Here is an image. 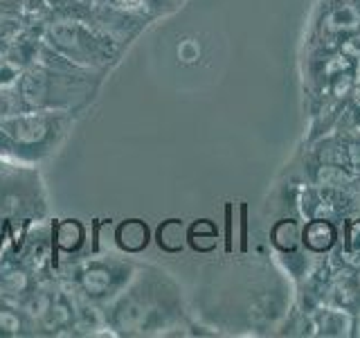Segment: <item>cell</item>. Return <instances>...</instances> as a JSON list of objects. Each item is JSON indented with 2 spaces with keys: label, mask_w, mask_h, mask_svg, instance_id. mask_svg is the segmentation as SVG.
I'll return each mask as SVG.
<instances>
[{
  "label": "cell",
  "mask_w": 360,
  "mask_h": 338,
  "mask_svg": "<svg viewBox=\"0 0 360 338\" xmlns=\"http://www.w3.org/2000/svg\"><path fill=\"white\" fill-rule=\"evenodd\" d=\"M120 246L127 248V251H142V248L149 244V228L142 221H127L122 223V228L117 232Z\"/></svg>",
  "instance_id": "7"
},
{
  "label": "cell",
  "mask_w": 360,
  "mask_h": 338,
  "mask_svg": "<svg viewBox=\"0 0 360 338\" xmlns=\"http://www.w3.org/2000/svg\"><path fill=\"white\" fill-rule=\"evenodd\" d=\"M354 282H356V287H358V291H360V268L356 270V277H354Z\"/></svg>",
  "instance_id": "10"
},
{
  "label": "cell",
  "mask_w": 360,
  "mask_h": 338,
  "mask_svg": "<svg viewBox=\"0 0 360 338\" xmlns=\"http://www.w3.org/2000/svg\"><path fill=\"white\" fill-rule=\"evenodd\" d=\"M315 325L326 336H347L349 330H354V315H349L347 309H322L315 315Z\"/></svg>",
  "instance_id": "4"
},
{
  "label": "cell",
  "mask_w": 360,
  "mask_h": 338,
  "mask_svg": "<svg viewBox=\"0 0 360 338\" xmlns=\"http://www.w3.org/2000/svg\"><path fill=\"white\" fill-rule=\"evenodd\" d=\"M187 239L191 244V248L198 253H210L217 248L219 242V232H217V225H214L210 219H200L196 221L191 228L187 230Z\"/></svg>",
  "instance_id": "5"
},
{
  "label": "cell",
  "mask_w": 360,
  "mask_h": 338,
  "mask_svg": "<svg viewBox=\"0 0 360 338\" xmlns=\"http://www.w3.org/2000/svg\"><path fill=\"white\" fill-rule=\"evenodd\" d=\"M342 251L347 257H360V219H347L345 221Z\"/></svg>",
  "instance_id": "8"
},
{
  "label": "cell",
  "mask_w": 360,
  "mask_h": 338,
  "mask_svg": "<svg viewBox=\"0 0 360 338\" xmlns=\"http://www.w3.org/2000/svg\"><path fill=\"white\" fill-rule=\"evenodd\" d=\"M185 239H187V230L180 219H169L160 223V228H158V246L167 253H178L185 246Z\"/></svg>",
  "instance_id": "6"
},
{
  "label": "cell",
  "mask_w": 360,
  "mask_h": 338,
  "mask_svg": "<svg viewBox=\"0 0 360 338\" xmlns=\"http://www.w3.org/2000/svg\"><path fill=\"white\" fill-rule=\"evenodd\" d=\"M340 41L342 43L338 45V50H340L345 56H349L352 61H360V27L345 34Z\"/></svg>",
  "instance_id": "9"
},
{
  "label": "cell",
  "mask_w": 360,
  "mask_h": 338,
  "mask_svg": "<svg viewBox=\"0 0 360 338\" xmlns=\"http://www.w3.org/2000/svg\"><path fill=\"white\" fill-rule=\"evenodd\" d=\"M270 244H273L279 253L292 255L302 244V230L295 219H279L270 228Z\"/></svg>",
  "instance_id": "3"
},
{
  "label": "cell",
  "mask_w": 360,
  "mask_h": 338,
  "mask_svg": "<svg viewBox=\"0 0 360 338\" xmlns=\"http://www.w3.org/2000/svg\"><path fill=\"white\" fill-rule=\"evenodd\" d=\"M358 73H360V65H358ZM358 90H360V77H358Z\"/></svg>",
  "instance_id": "11"
},
{
  "label": "cell",
  "mask_w": 360,
  "mask_h": 338,
  "mask_svg": "<svg viewBox=\"0 0 360 338\" xmlns=\"http://www.w3.org/2000/svg\"><path fill=\"white\" fill-rule=\"evenodd\" d=\"M360 27V0H324L315 20V39L331 41Z\"/></svg>",
  "instance_id": "1"
},
{
  "label": "cell",
  "mask_w": 360,
  "mask_h": 338,
  "mask_svg": "<svg viewBox=\"0 0 360 338\" xmlns=\"http://www.w3.org/2000/svg\"><path fill=\"white\" fill-rule=\"evenodd\" d=\"M340 230L329 217H311L302 228V244L313 255H324L335 248Z\"/></svg>",
  "instance_id": "2"
}]
</instances>
